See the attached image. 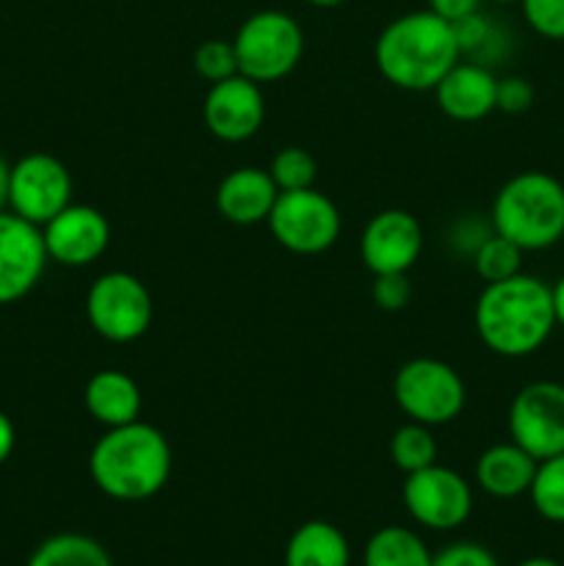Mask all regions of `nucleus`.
<instances>
[{
    "label": "nucleus",
    "mask_w": 564,
    "mask_h": 566,
    "mask_svg": "<svg viewBox=\"0 0 564 566\" xmlns=\"http://www.w3.org/2000/svg\"><path fill=\"white\" fill-rule=\"evenodd\" d=\"M48 260L42 227L3 210L0 213V307L25 298L42 280Z\"/></svg>",
    "instance_id": "nucleus-12"
},
{
    "label": "nucleus",
    "mask_w": 564,
    "mask_h": 566,
    "mask_svg": "<svg viewBox=\"0 0 564 566\" xmlns=\"http://www.w3.org/2000/svg\"><path fill=\"white\" fill-rule=\"evenodd\" d=\"M280 188L271 180L269 169L258 166H241L232 169L216 188V208L230 224L252 227L269 221Z\"/></svg>",
    "instance_id": "nucleus-17"
},
{
    "label": "nucleus",
    "mask_w": 564,
    "mask_h": 566,
    "mask_svg": "<svg viewBox=\"0 0 564 566\" xmlns=\"http://www.w3.org/2000/svg\"><path fill=\"white\" fill-rule=\"evenodd\" d=\"M492 3H514V0H492Z\"/></svg>",
    "instance_id": "nucleus-39"
},
{
    "label": "nucleus",
    "mask_w": 564,
    "mask_h": 566,
    "mask_svg": "<svg viewBox=\"0 0 564 566\" xmlns=\"http://www.w3.org/2000/svg\"><path fill=\"white\" fill-rule=\"evenodd\" d=\"M83 403H86L88 415L97 423H103L105 429H116V426H127L138 420V415H142V390H138L136 379L127 376L125 370L105 368L97 370L86 381Z\"/></svg>",
    "instance_id": "nucleus-18"
},
{
    "label": "nucleus",
    "mask_w": 564,
    "mask_h": 566,
    "mask_svg": "<svg viewBox=\"0 0 564 566\" xmlns=\"http://www.w3.org/2000/svg\"><path fill=\"white\" fill-rule=\"evenodd\" d=\"M509 434L536 462L564 453V385H525L509 407Z\"/></svg>",
    "instance_id": "nucleus-9"
},
{
    "label": "nucleus",
    "mask_w": 564,
    "mask_h": 566,
    "mask_svg": "<svg viewBox=\"0 0 564 566\" xmlns=\"http://www.w3.org/2000/svg\"><path fill=\"white\" fill-rule=\"evenodd\" d=\"M238 75L254 83H274L291 75L304 53L302 25L276 9L254 11L241 22L236 39Z\"/></svg>",
    "instance_id": "nucleus-5"
},
{
    "label": "nucleus",
    "mask_w": 564,
    "mask_h": 566,
    "mask_svg": "<svg viewBox=\"0 0 564 566\" xmlns=\"http://www.w3.org/2000/svg\"><path fill=\"white\" fill-rule=\"evenodd\" d=\"M9 171L11 166L6 164V158L0 155V213L9 210Z\"/></svg>",
    "instance_id": "nucleus-36"
},
{
    "label": "nucleus",
    "mask_w": 564,
    "mask_h": 566,
    "mask_svg": "<svg viewBox=\"0 0 564 566\" xmlns=\"http://www.w3.org/2000/svg\"><path fill=\"white\" fill-rule=\"evenodd\" d=\"M529 495L540 517L547 523H564V453L536 464Z\"/></svg>",
    "instance_id": "nucleus-24"
},
{
    "label": "nucleus",
    "mask_w": 564,
    "mask_h": 566,
    "mask_svg": "<svg viewBox=\"0 0 564 566\" xmlns=\"http://www.w3.org/2000/svg\"><path fill=\"white\" fill-rule=\"evenodd\" d=\"M553 296V315H556V324L564 326V276L551 287Z\"/></svg>",
    "instance_id": "nucleus-35"
},
{
    "label": "nucleus",
    "mask_w": 564,
    "mask_h": 566,
    "mask_svg": "<svg viewBox=\"0 0 564 566\" xmlns=\"http://www.w3.org/2000/svg\"><path fill=\"white\" fill-rule=\"evenodd\" d=\"M479 9L481 0H429V11H435L446 22H459L464 17L476 14Z\"/></svg>",
    "instance_id": "nucleus-33"
},
{
    "label": "nucleus",
    "mask_w": 564,
    "mask_h": 566,
    "mask_svg": "<svg viewBox=\"0 0 564 566\" xmlns=\"http://www.w3.org/2000/svg\"><path fill=\"white\" fill-rule=\"evenodd\" d=\"M390 459L401 473H418V470L437 464V440L431 434V426L404 423L390 437Z\"/></svg>",
    "instance_id": "nucleus-23"
},
{
    "label": "nucleus",
    "mask_w": 564,
    "mask_h": 566,
    "mask_svg": "<svg viewBox=\"0 0 564 566\" xmlns=\"http://www.w3.org/2000/svg\"><path fill=\"white\" fill-rule=\"evenodd\" d=\"M44 249L53 263L83 269L97 263L111 243V224L92 205H66L42 227Z\"/></svg>",
    "instance_id": "nucleus-14"
},
{
    "label": "nucleus",
    "mask_w": 564,
    "mask_h": 566,
    "mask_svg": "<svg viewBox=\"0 0 564 566\" xmlns=\"http://www.w3.org/2000/svg\"><path fill=\"white\" fill-rule=\"evenodd\" d=\"M202 116L210 136H216L219 142H247L263 127L265 119V97L260 92V83L249 81L243 75L210 83Z\"/></svg>",
    "instance_id": "nucleus-15"
},
{
    "label": "nucleus",
    "mask_w": 564,
    "mask_h": 566,
    "mask_svg": "<svg viewBox=\"0 0 564 566\" xmlns=\"http://www.w3.org/2000/svg\"><path fill=\"white\" fill-rule=\"evenodd\" d=\"M536 459L525 453L518 442H501L487 448L476 462V481L492 497H520L531 490L536 473Z\"/></svg>",
    "instance_id": "nucleus-19"
},
{
    "label": "nucleus",
    "mask_w": 564,
    "mask_h": 566,
    "mask_svg": "<svg viewBox=\"0 0 564 566\" xmlns=\"http://www.w3.org/2000/svg\"><path fill=\"white\" fill-rule=\"evenodd\" d=\"M269 230L280 247L296 254H321L341 235V213L326 193L315 188L282 191L269 216Z\"/></svg>",
    "instance_id": "nucleus-8"
},
{
    "label": "nucleus",
    "mask_w": 564,
    "mask_h": 566,
    "mask_svg": "<svg viewBox=\"0 0 564 566\" xmlns=\"http://www.w3.org/2000/svg\"><path fill=\"white\" fill-rule=\"evenodd\" d=\"M310 6H318V9H335V6H341L343 0H307Z\"/></svg>",
    "instance_id": "nucleus-38"
},
{
    "label": "nucleus",
    "mask_w": 564,
    "mask_h": 566,
    "mask_svg": "<svg viewBox=\"0 0 564 566\" xmlns=\"http://www.w3.org/2000/svg\"><path fill=\"white\" fill-rule=\"evenodd\" d=\"M426 542L404 525H387L368 539L363 553V566H431Z\"/></svg>",
    "instance_id": "nucleus-21"
},
{
    "label": "nucleus",
    "mask_w": 564,
    "mask_h": 566,
    "mask_svg": "<svg viewBox=\"0 0 564 566\" xmlns=\"http://www.w3.org/2000/svg\"><path fill=\"white\" fill-rule=\"evenodd\" d=\"M269 175L276 182V188H280V193L302 191V188H313L318 164H315V158L304 147H285L274 155Z\"/></svg>",
    "instance_id": "nucleus-26"
},
{
    "label": "nucleus",
    "mask_w": 564,
    "mask_h": 566,
    "mask_svg": "<svg viewBox=\"0 0 564 566\" xmlns=\"http://www.w3.org/2000/svg\"><path fill=\"white\" fill-rule=\"evenodd\" d=\"M86 318L105 340L133 343L153 324V296L138 276L108 271L88 287Z\"/></svg>",
    "instance_id": "nucleus-7"
},
{
    "label": "nucleus",
    "mask_w": 564,
    "mask_h": 566,
    "mask_svg": "<svg viewBox=\"0 0 564 566\" xmlns=\"http://www.w3.org/2000/svg\"><path fill=\"white\" fill-rule=\"evenodd\" d=\"M72 202L70 169L55 155L31 153L9 171V210L44 227Z\"/></svg>",
    "instance_id": "nucleus-10"
},
{
    "label": "nucleus",
    "mask_w": 564,
    "mask_h": 566,
    "mask_svg": "<svg viewBox=\"0 0 564 566\" xmlns=\"http://www.w3.org/2000/svg\"><path fill=\"white\" fill-rule=\"evenodd\" d=\"M534 105V86L525 77H501L495 92V111L503 114H525Z\"/></svg>",
    "instance_id": "nucleus-32"
},
{
    "label": "nucleus",
    "mask_w": 564,
    "mask_h": 566,
    "mask_svg": "<svg viewBox=\"0 0 564 566\" xmlns=\"http://www.w3.org/2000/svg\"><path fill=\"white\" fill-rule=\"evenodd\" d=\"M451 28L462 55H481L490 48L492 39H495V28H492V22L481 11H476V14L464 17L459 22H451Z\"/></svg>",
    "instance_id": "nucleus-29"
},
{
    "label": "nucleus",
    "mask_w": 564,
    "mask_h": 566,
    "mask_svg": "<svg viewBox=\"0 0 564 566\" xmlns=\"http://www.w3.org/2000/svg\"><path fill=\"white\" fill-rule=\"evenodd\" d=\"M424 230L409 210H382L359 235L363 265L376 274H407L420 258Z\"/></svg>",
    "instance_id": "nucleus-13"
},
{
    "label": "nucleus",
    "mask_w": 564,
    "mask_h": 566,
    "mask_svg": "<svg viewBox=\"0 0 564 566\" xmlns=\"http://www.w3.org/2000/svg\"><path fill=\"white\" fill-rule=\"evenodd\" d=\"M393 398L409 420L446 426L462 415L468 390L457 370L431 357L409 359L393 379Z\"/></svg>",
    "instance_id": "nucleus-6"
},
{
    "label": "nucleus",
    "mask_w": 564,
    "mask_h": 566,
    "mask_svg": "<svg viewBox=\"0 0 564 566\" xmlns=\"http://www.w3.org/2000/svg\"><path fill=\"white\" fill-rule=\"evenodd\" d=\"M88 473L103 495L122 503L149 501L171 475V446L155 426L133 420L108 429L88 453Z\"/></svg>",
    "instance_id": "nucleus-2"
},
{
    "label": "nucleus",
    "mask_w": 564,
    "mask_h": 566,
    "mask_svg": "<svg viewBox=\"0 0 564 566\" xmlns=\"http://www.w3.org/2000/svg\"><path fill=\"white\" fill-rule=\"evenodd\" d=\"M518 566H562V564L553 562V558H545V556H534V558H525V562H520Z\"/></svg>",
    "instance_id": "nucleus-37"
},
{
    "label": "nucleus",
    "mask_w": 564,
    "mask_h": 566,
    "mask_svg": "<svg viewBox=\"0 0 564 566\" xmlns=\"http://www.w3.org/2000/svg\"><path fill=\"white\" fill-rule=\"evenodd\" d=\"M498 77L479 61H457L435 86L437 105L453 122H479L495 111Z\"/></svg>",
    "instance_id": "nucleus-16"
},
{
    "label": "nucleus",
    "mask_w": 564,
    "mask_h": 566,
    "mask_svg": "<svg viewBox=\"0 0 564 566\" xmlns=\"http://www.w3.org/2000/svg\"><path fill=\"white\" fill-rule=\"evenodd\" d=\"M370 296L387 313H398L412 298V282L407 274H376L370 285Z\"/></svg>",
    "instance_id": "nucleus-30"
},
{
    "label": "nucleus",
    "mask_w": 564,
    "mask_h": 566,
    "mask_svg": "<svg viewBox=\"0 0 564 566\" xmlns=\"http://www.w3.org/2000/svg\"><path fill=\"white\" fill-rule=\"evenodd\" d=\"M492 230L540 252L564 238V186L545 171H520L501 186L492 202Z\"/></svg>",
    "instance_id": "nucleus-4"
},
{
    "label": "nucleus",
    "mask_w": 564,
    "mask_h": 566,
    "mask_svg": "<svg viewBox=\"0 0 564 566\" xmlns=\"http://www.w3.org/2000/svg\"><path fill=\"white\" fill-rule=\"evenodd\" d=\"M523 17L540 36L564 42V0H520Z\"/></svg>",
    "instance_id": "nucleus-28"
},
{
    "label": "nucleus",
    "mask_w": 564,
    "mask_h": 566,
    "mask_svg": "<svg viewBox=\"0 0 564 566\" xmlns=\"http://www.w3.org/2000/svg\"><path fill=\"white\" fill-rule=\"evenodd\" d=\"M194 70L208 83H221L227 77L238 75L236 44L224 39H208L194 50Z\"/></svg>",
    "instance_id": "nucleus-27"
},
{
    "label": "nucleus",
    "mask_w": 564,
    "mask_h": 566,
    "mask_svg": "<svg viewBox=\"0 0 564 566\" xmlns=\"http://www.w3.org/2000/svg\"><path fill=\"white\" fill-rule=\"evenodd\" d=\"M374 55L379 72L393 86L407 92H435L462 53L451 22L424 9L387 22L376 39Z\"/></svg>",
    "instance_id": "nucleus-3"
},
{
    "label": "nucleus",
    "mask_w": 564,
    "mask_h": 566,
    "mask_svg": "<svg viewBox=\"0 0 564 566\" xmlns=\"http://www.w3.org/2000/svg\"><path fill=\"white\" fill-rule=\"evenodd\" d=\"M476 332L498 357H529L556 326L551 287L529 274L490 282L476 302Z\"/></svg>",
    "instance_id": "nucleus-1"
},
{
    "label": "nucleus",
    "mask_w": 564,
    "mask_h": 566,
    "mask_svg": "<svg viewBox=\"0 0 564 566\" xmlns=\"http://www.w3.org/2000/svg\"><path fill=\"white\" fill-rule=\"evenodd\" d=\"M14 446H17L14 423H11L9 415L0 412V464H3L6 459L11 457V451H14Z\"/></svg>",
    "instance_id": "nucleus-34"
},
{
    "label": "nucleus",
    "mask_w": 564,
    "mask_h": 566,
    "mask_svg": "<svg viewBox=\"0 0 564 566\" xmlns=\"http://www.w3.org/2000/svg\"><path fill=\"white\" fill-rule=\"evenodd\" d=\"M520 263H523V249H520L518 243L509 241V238L498 235L495 230H492L473 252V269L487 285L520 274Z\"/></svg>",
    "instance_id": "nucleus-25"
},
{
    "label": "nucleus",
    "mask_w": 564,
    "mask_h": 566,
    "mask_svg": "<svg viewBox=\"0 0 564 566\" xmlns=\"http://www.w3.org/2000/svg\"><path fill=\"white\" fill-rule=\"evenodd\" d=\"M401 497L409 517L429 531L459 528L473 512L470 484L457 470L442 468V464L409 473L404 481Z\"/></svg>",
    "instance_id": "nucleus-11"
},
{
    "label": "nucleus",
    "mask_w": 564,
    "mask_h": 566,
    "mask_svg": "<svg viewBox=\"0 0 564 566\" xmlns=\"http://www.w3.org/2000/svg\"><path fill=\"white\" fill-rule=\"evenodd\" d=\"M352 551L341 528L324 520L299 525L285 547V566H348Z\"/></svg>",
    "instance_id": "nucleus-20"
},
{
    "label": "nucleus",
    "mask_w": 564,
    "mask_h": 566,
    "mask_svg": "<svg viewBox=\"0 0 564 566\" xmlns=\"http://www.w3.org/2000/svg\"><path fill=\"white\" fill-rule=\"evenodd\" d=\"M431 566H501L487 547L476 542H453L431 556Z\"/></svg>",
    "instance_id": "nucleus-31"
},
{
    "label": "nucleus",
    "mask_w": 564,
    "mask_h": 566,
    "mask_svg": "<svg viewBox=\"0 0 564 566\" xmlns=\"http://www.w3.org/2000/svg\"><path fill=\"white\" fill-rule=\"evenodd\" d=\"M28 566H114L97 539L75 531L53 534L31 553Z\"/></svg>",
    "instance_id": "nucleus-22"
}]
</instances>
